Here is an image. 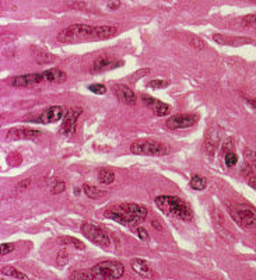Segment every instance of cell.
<instances>
[{
	"mask_svg": "<svg viewBox=\"0 0 256 280\" xmlns=\"http://www.w3.org/2000/svg\"><path fill=\"white\" fill-rule=\"evenodd\" d=\"M189 185H191L192 189H195V191H203V189H206V187H207V181H206V178H203V177H200V175H193L191 178Z\"/></svg>",
	"mask_w": 256,
	"mask_h": 280,
	"instance_id": "603a6c76",
	"label": "cell"
},
{
	"mask_svg": "<svg viewBox=\"0 0 256 280\" xmlns=\"http://www.w3.org/2000/svg\"><path fill=\"white\" fill-rule=\"evenodd\" d=\"M231 217L245 228L256 226V209L246 203H238L228 207Z\"/></svg>",
	"mask_w": 256,
	"mask_h": 280,
	"instance_id": "8992f818",
	"label": "cell"
},
{
	"mask_svg": "<svg viewBox=\"0 0 256 280\" xmlns=\"http://www.w3.org/2000/svg\"><path fill=\"white\" fill-rule=\"evenodd\" d=\"M245 101H246V104H248V105L253 109V112H256V100L255 98H246Z\"/></svg>",
	"mask_w": 256,
	"mask_h": 280,
	"instance_id": "e575fe53",
	"label": "cell"
},
{
	"mask_svg": "<svg viewBox=\"0 0 256 280\" xmlns=\"http://www.w3.org/2000/svg\"><path fill=\"white\" fill-rule=\"evenodd\" d=\"M67 76L63 70L51 67L40 73H28L23 76H16L10 80V86L13 87H34L42 84V83H51V84H59L65 83Z\"/></svg>",
	"mask_w": 256,
	"mask_h": 280,
	"instance_id": "277c9868",
	"label": "cell"
},
{
	"mask_svg": "<svg viewBox=\"0 0 256 280\" xmlns=\"http://www.w3.org/2000/svg\"><path fill=\"white\" fill-rule=\"evenodd\" d=\"M168 86H170V81L163 80V79H156V80H151L150 83H149V87H150V88H154V90H157V88H164V87Z\"/></svg>",
	"mask_w": 256,
	"mask_h": 280,
	"instance_id": "4316f807",
	"label": "cell"
},
{
	"mask_svg": "<svg viewBox=\"0 0 256 280\" xmlns=\"http://www.w3.org/2000/svg\"><path fill=\"white\" fill-rule=\"evenodd\" d=\"M150 73V69H143V70H140V72H136V73L132 76V81H136L138 79H140V77H143V76H146V74Z\"/></svg>",
	"mask_w": 256,
	"mask_h": 280,
	"instance_id": "d6a6232c",
	"label": "cell"
},
{
	"mask_svg": "<svg viewBox=\"0 0 256 280\" xmlns=\"http://www.w3.org/2000/svg\"><path fill=\"white\" fill-rule=\"evenodd\" d=\"M115 95L118 97V100L122 102V104H126V105H135L136 104V94L133 93V90H131L129 87L125 86V84H118L115 86Z\"/></svg>",
	"mask_w": 256,
	"mask_h": 280,
	"instance_id": "9a60e30c",
	"label": "cell"
},
{
	"mask_svg": "<svg viewBox=\"0 0 256 280\" xmlns=\"http://www.w3.org/2000/svg\"><path fill=\"white\" fill-rule=\"evenodd\" d=\"M83 112V109L79 107L72 108L70 111H67L63 118V123H62V127H60V132L66 136H70V134L74 133L76 130V123H77V119L80 118V115Z\"/></svg>",
	"mask_w": 256,
	"mask_h": 280,
	"instance_id": "8fae6325",
	"label": "cell"
},
{
	"mask_svg": "<svg viewBox=\"0 0 256 280\" xmlns=\"http://www.w3.org/2000/svg\"><path fill=\"white\" fill-rule=\"evenodd\" d=\"M65 115V108L62 107V105H53V107L46 108L45 111L41 113L40 116L34 120V122H37V123H44V125L56 123V122H59L60 119H63Z\"/></svg>",
	"mask_w": 256,
	"mask_h": 280,
	"instance_id": "30bf717a",
	"label": "cell"
},
{
	"mask_svg": "<svg viewBox=\"0 0 256 280\" xmlns=\"http://www.w3.org/2000/svg\"><path fill=\"white\" fill-rule=\"evenodd\" d=\"M131 152L136 156H165L170 149L156 140H139L132 145Z\"/></svg>",
	"mask_w": 256,
	"mask_h": 280,
	"instance_id": "52a82bcc",
	"label": "cell"
},
{
	"mask_svg": "<svg viewBox=\"0 0 256 280\" xmlns=\"http://www.w3.org/2000/svg\"><path fill=\"white\" fill-rule=\"evenodd\" d=\"M81 233L85 235V238L94 242L95 245H98L101 248H109L111 247V238L109 235L97 224H92L90 221H84L81 224Z\"/></svg>",
	"mask_w": 256,
	"mask_h": 280,
	"instance_id": "ba28073f",
	"label": "cell"
},
{
	"mask_svg": "<svg viewBox=\"0 0 256 280\" xmlns=\"http://www.w3.org/2000/svg\"><path fill=\"white\" fill-rule=\"evenodd\" d=\"M189 44H191L193 48H196V49H200V51H202V49H204V47H206V45H204L203 40H200L199 37H191V38H189Z\"/></svg>",
	"mask_w": 256,
	"mask_h": 280,
	"instance_id": "f546056e",
	"label": "cell"
},
{
	"mask_svg": "<svg viewBox=\"0 0 256 280\" xmlns=\"http://www.w3.org/2000/svg\"><path fill=\"white\" fill-rule=\"evenodd\" d=\"M153 227L156 228V230H161V227H160V224H158V221H153Z\"/></svg>",
	"mask_w": 256,
	"mask_h": 280,
	"instance_id": "74e56055",
	"label": "cell"
},
{
	"mask_svg": "<svg viewBox=\"0 0 256 280\" xmlns=\"http://www.w3.org/2000/svg\"><path fill=\"white\" fill-rule=\"evenodd\" d=\"M118 33L113 26H88V24H72L63 28L56 40L62 44H76L87 41H104L112 38Z\"/></svg>",
	"mask_w": 256,
	"mask_h": 280,
	"instance_id": "6da1fadb",
	"label": "cell"
},
{
	"mask_svg": "<svg viewBox=\"0 0 256 280\" xmlns=\"http://www.w3.org/2000/svg\"><path fill=\"white\" fill-rule=\"evenodd\" d=\"M106 6H108V9H111V10H118L119 7H120V0H108Z\"/></svg>",
	"mask_w": 256,
	"mask_h": 280,
	"instance_id": "836d02e7",
	"label": "cell"
},
{
	"mask_svg": "<svg viewBox=\"0 0 256 280\" xmlns=\"http://www.w3.org/2000/svg\"><path fill=\"white\" fill-rule=\"evenodd\" d=\"M242 26L246 28H255L256 30V14L245 16L242 19Z\"/></svg>",
	"mask_w": 256,
	"mask_h": 280,
	"instance_id": "484cf974",
	"label": "cell"
},
{
	"mask_svg": "<svg viewBox=\"0 0 256 280\" xmlns=\"http://www.w3.org/2000/svg\"><path fill=\"white\" fill-rule=\"evenodd\" d=\"M74 194L80 195V189H79V188H76V189H74Z\"/></svg>",
	"mask_w": 256,
	"mask_h": 280,
	"instance_id": "f35d334b",
	"label": "cell"
},
{
	"mask_svg": "<svg viewBox=\"0 0 256 280\" xmlns=\"http://www.w3.org/2000/svg\"><path fill=\"white\" fill-rule=\"evenodd\" d=\"M88 90L91 93L97 94V95H104L106 93V87L104 84H91V86L88 87Z\"/></svg>",
	"mask_w": 256,
	"mask_h": 280,
	"instance_id": "f1b7e54d",
	"label": "cell"
},
{
	"mask_svg": "<svg viewBox=\"0 0 256 280\" xmlns=\"http://www.w3.org/2000/svg\"><path fill=\"white\" fill-rule=\"evenodd\" d=\"M224 163H225L227 167H234L238 163V156L234 152H227L224 156Z\"/></svg>",
	"mask_w": 256,
	"mask_h": 280,
	"instance_id": "cb8c5ba5",
	"label": "cell"
},
{
	"mask_svg": "<svg viewBox=\"0 0 256 280\" xmlns=\"http://www.w3.org/2000/svg\"><path fill=\"white\" fill-rule=\"evenodd\" d=\"M14 244H12V242H3L2 244V255L5 256V255H7V253L13 252L14 251Z\"/></svg>",
	"mask_w": 256,
	"mask_h": 280,
	"instance_id": "4dcf8cb0",
	"label": "cell"
},
{
	"mask_svg": "<svg viewBox=\"0 0 256 280\" xmlns=\"http://www.w3.org/2000/svg\"><path fill=\"white\" fill-rule=\"evenodd\" d=\"M2 276H10V277H16V279H26L28 280V276L23 273L20 270H17L13 266H3L2 267Z\"/></svg>",
	"mask_w": 256,
	"mask_h": 280,
	"instance_id": "7402d4cb",
	"label": "cell"
},
{
	"mask_svg": "<svg viewBox=\"0 0 256 280\" xmlns=\"http://www.w3.org/2000/svg\"><path fill=\"white\" fill-rule=\"evenodd\" d=\"M255 166H256V160H255Z\"/></svg>",
	"mask_w": 256,
	"mask_h": 280,
	"instance_id": "60d3db41",
	"label": "cell"
},
{
	"mask_svg": "<svg viewBox=\"0 0 256 280\" xmlns=\"http://www.w3.org/2000/svg\"><path fill=\"white\" fill-rule=\"evenodd\" d=\"M41 132L37 129H30V127H14L7 132V139L9 140H21V139H37L40 137Z\"/></svg>",
	"mask_w": 256,
	"mask_h": 280,
	"instance_id": "5bb4252c",
	"label": "cell"
},
{
	"mask_svg": "<svg viewBox=\"0 0 256 280\" xmlns=\"http://www.w3.org/2000/svg\"><path fill=\"white\" fill-rule=\"evenodd\" d=\"M98 181L102 185H111L115 181V173L109 168H101L98 171Z\"/></svg>",
	"mask_w": 256,
	"mask_h": 280,
	"instance_id": "d6986e66",
	"label": "cell"
},
{
	"mask_svg": "<svg viewBox=\"0 0 256 280\" xmlns=\"http://www.w3.org/2000/svg\"><path fill=\"white\" fill-rule=\"evenodd\" d=\"M156 206L165 214V216H171V217H177L179 220H191L192 219V210L191 207L188 206V203H185L178 196H172V195H161L157 196L154 200Z\"/></svg>",
	"mask_w": 256,
	"mask_h": 280,
	"instance_id": "5b68a950",
	"label": "cell"
},
{
	"mask_svg": "<svg viewBox=\"0 0 256 280\" xmlns=\"http://www.w3.org/2000/svg\"><path fill=\"white\" fill-rule=\"evenodd\" d=\"M123 62L122 60H115L113 58H111L109 55H101L97 59L94 60L90 72L91 73H99V72H104V70H109V69H115V67L122 66Z\"/></svg>",
	"mask_w": 256,
	"mask_h": 280,
	"instance_id": "7c38bea8",
	"label": "cell"
},
{
	"mask_svg": "<svg viewBox=\"0 0 256 280\" xmlns=\"http://www.w3.org/2000/svg\"><path fill=\"white\" fill-rule=\"evenodd\" d=\"M249 185L256 191V178H252V180L249 181Z\"/></svg>",
	"mask_w": 256,
	"mask_h": 280,
	"instance_id": "8d00e7d4",
	"label": "cell"
},
{
	"mask_svg": "<svg viewBox=\"0 0 256 280\" xmlns=\"http://www.w3.org/2000/svg\"><path fill=\"white\" fill-rule=\"evenodd\" d=\"M66 188V184L63 181L60 180H52V185H51V191H52L53 195H58V194H62L63 191H65Z\"/></svg>",
	"mask_w": 256,
	"mask_h": 280,
	"instance_id": "d4e9b609",
	"label": "cell"
},
{
	"mask_svg": "<svg viewBox=\"0 0 256 280\" xmlns=\"http://www.w3.org/2000/svg\"><path fill=\"white\" fill-rule=\"evenodd\" d=\"M30 184H31V180H30V178H27V180L21 181L20 184H19V188H26V187H28Z\"/></svg>",
	"mask_w": 256,
	"mask_h": 280,
	"instance_id": "d590c367",
	"label": "cell"
},
{
	"mask_svg": "<svg viewBox=\"0 0 256 280\" xmlns=\"http://www.w3.org/2000/svg\"><path fill=\"white\" fill-rule=\"evenodd\" d=\"M125 274V266L118 260H104L87 270H80L70 274L72 279H119Z\"/></svg>",
	"mask_w": 256,
	"mask_h": 280,
	"instance_id": "3957f363",
	"label": "cell"
},
{
	"mask_svg": "<svg viewBox=\"0 0 256 280\" xmlns=\"http://www.w3.org/2000/svg\"><path fill=\"white\" fill-rule=\"evenodd\" d=\"M142 101L145 102V105L150 108L153 112L156 113L157 116H165L171 112V107L168 104H165L163 101L157 100V98H153L147 94H143L142 95Z\"/></svg>",
	"mask_w": 256,
	"mask_h": 280,
	"instance_id": "4fadbf2b",
	"label": "cell"
},
{
	"mask_svg": "<svg viewBox=\"0 0 256 280\" xmlns=\"http://www.w3.org/2000/svg\"><path fill=\"white\" fill-rule=\"evenodd\" d=\"M252 2H256V0H252Z\"/></svg>",
	"mask_w": 256,
	"mask_h": 280,
	"instance_id": "ab89813d",
	"label": "cell"
},
{
	"mask_svg": "<svg viewBox=\"0 0 256 280\" xmlns=\"http://www.w3.org/2000/svg\"><path fill=\"white\" fill-rule=\"evenodd\" d=\"M67 262H69V253L66 252L65 249H60L59 253H58V258H56V263L59 266H65V265H67Z\"/></svg>",
	"mask_w": 256,
	"mask_h": 280,
	"instance_id": "83f0119b",
	"label": "cell"
},
{
	"mask_svg": "<svg viewBox=\"0 0 256 280\" xmlns=\"http://www.w3.org/2000/svg\"><path fill=\"white\" fill-rule=\"evenodd\" d=\"M199 120V116L196 113H177L170 116L165 126L168 127L170 130H179V129H188L196 125V122Z\"/></svg>",
	"mask_w": 256,
	"mask_h": 280,
	"instance_id": "9c48e42d",
	"label": "cell"
},
{
	"mask_svg": "<svg viewBox=\"0 0 256 280\" xmlns=\"http://www.w3.org/2000/svg\"><path fill=\"white\" fill-rule=\"evenodd\" d=\"M136 234H138V237L142 241L149 240V233H147V230L143 228V227H138V228H136Z\"/></svg>",
	"mask_w": 256,
	"mask_h": 280,
	"instance_id": "1f68e13d",
	"label": "cell"
},
{
	"mask_svg": "<svg viewBox=\"0 0 256 280\" xmlns=\"http://www.w3.org/2000/svg\"><path fill=\"white\" fill-rule=\"evenodd\" d=\"M56 241H58V244H60V245H72V247L77 248V249H84L85 248L83 241L77 240L74 237H67V235H65V237H59Z\"/></svg>",
	"mask_w": 256,
	"mask_h": 280,
	"instance_id": "44dd1931",
	"label": "cell"
},
{
	"mask_svg": "<svg viewBox=\"0 0 256 280\" xmlns=\"http://www.w3.org/2000/svg\"><path fill=\"white\" fill-rule=\"evenodd\" d=\"M131 267L132 270L136 274H139L140 277H151L153 276V270H151L150 265L146 262V260L140 259V258H136L131 262Z\"/></svg>",
	"mask_w": 256,
	"mask_h": 280,
	"instance_id": "e0dca14e",
	"label": "cell"
},
{
	"mask_svg": "<svg viewBox=\"0 0 256 280\" xmlns=\"http://www.w3.org/2000/svg\"><path fill=\"white\" fill-rule=\"evenodd\" d=\"M31 55H33L34 60L38 65H49L55 60V56L52 54H49L48 51H45L44 48L38 47V45H33L31 47Z\"/></svg>",
	"mask_w": 256,
	"mask_h": 280,
	"instance_id": "2e32d148",
	"label": "cell"
},
{
	"mask_svg": "<svg viewBox=\"0 0 256 280\" xmlns=\"http://www.w3.org/2000/svg\"><path fill=\"white\" fill-rule=\"evenodd\" d=\"M147 207L138 203H120L118 206L111 207L106 210L104 216L106 219L116 221L118 224L125 227H138L147 219Z\"/></svg>",
	"mask_w": 256,
	"mask_h": 280,
	"instance_id": "7a4b0ae2",
	"label": "cell"
},
{
	"mask_svg": "<svg viewBox=\"0 0 256 280\" xmlns=\"http://www.w3.org/2000/svg\"><path fill=\"white\" fill-rule=\"evenodd\" d=\"M83 191L90 199H101L102 196H105V191H101L99 188L92 187V185H88V184L83 185Z\"/></svg>",
	"mask_w": 256,
	"mask_h": 280,
	"instance_id": "ffe728a7",
	"label": "cell"
},
{
	"mask_svg": "<svg viewBox=\"0 0 256 280\" xmlns=\"http://www.w3.org/2000/svg\"><path fill=\"white\" fill-rule=\"evenodd\" d=\"M213 41H216L217 44H220V45H231V47H239L243 44L252 42V40H249V38H227L221 34H214Z\"/></svg>",
	"mask_w": 256,
	"mask_h": 280,
	"instance_id": "ac0fdd59",
	"label": "cell"
}]
</instances>
